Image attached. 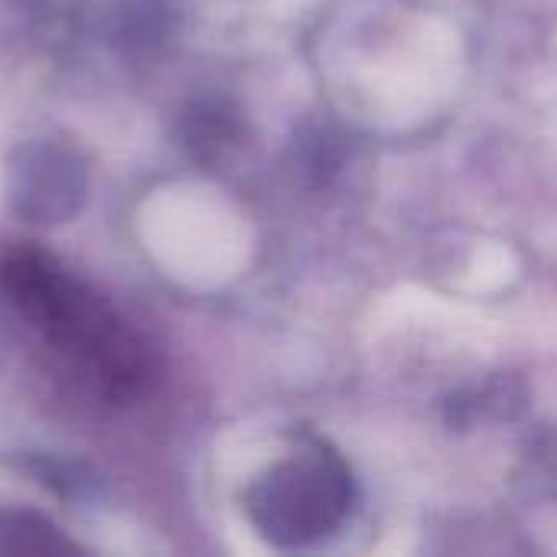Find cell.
Wrapping results in <instances>:
<instances>
[{"instance_id":"cell-1","label":"cell","mask_w":557,"mask_h":557,"mask_svg":"<svg viewBox=\"0 0 557 557\" xmlns=\"http://www.w3.org/2000/svg\"><path fill=\"white\" fill-rule=\"evenodd\" d=\"M0 287L59 352L82 362L108 385V392L127 395L137 388L147 372V359L101 297L88 294L39 255L7 258L0 264Z\"/></svg>"},{"instance_id":"cell-2","label":"cell","mask_w":557,"mask_h":557,"mask_svg":"<svg viewBox=\"0 0 557 557\" xmlns=\"http://www.w3.org/2000/svg\"><path fill=\"white\" fill-rule=\"evenodd\" d=\"M349 503L352 476L346 463L317 444L258 480L248 496V512L268 542L300 548L330 535L346 519Z\"/></svg>"},{"instance_id":"cell-3","label":"cell","mask_w":557,"mask_h":557,"mask_svg":"<svg viewBox=\"0 0 557 557\" xmlns=\"http://www.w3.org/2000/svg\"><path fill=\"white\" fill-rule=\"evenodd\" d=\"M85 199V170L55 144H29L10 166V202L29 222H65Z\"/></svg>"},{"instance_id":"cell-4","label":"cell","mask_w":557,"mask_h":557,"mask_svg":"<svg viewBox=\"0 0 557 557\" xmlns=\"http://www.w3.org/2000/svg\"><path fill=\"white\" fill-rule=\"evenodd\" d=\"M69 552V542L33 512L0 516V555H52Z\"/></svg>"}]
</instances>
